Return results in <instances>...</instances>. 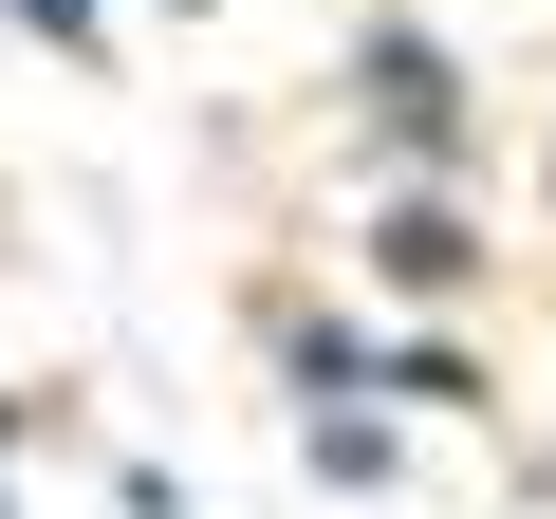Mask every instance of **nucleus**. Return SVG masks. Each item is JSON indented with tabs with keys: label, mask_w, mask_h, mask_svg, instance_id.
I'll list each match as a JSON object with an SVG mask.
<instances>
[{
	"label": "nucleus",
	"mask_w": 556,
	"mask_h": 519,
	"mask_svg": "<svg viewBox=\"0 0 556 519\" xmlns=\"http://www.w3.org/2000/svg\"><path fill=\"white\" fill-rule=\"evenodd\" d=\"M20 20H56V38H93V0H20Z\"/></svg>",
	"instance_id": "1"
}]
</instances>
